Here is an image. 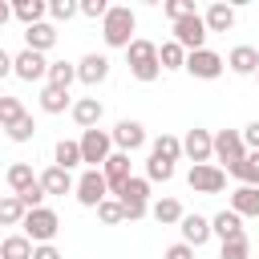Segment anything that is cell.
<instances>
[{
  "label": "cell",
  "instance_id": "obj_1",
  "mask_svg": "<svg viewBox=\"0 0 259 259\" xmlns=\"http://www.w3.org/2000/svg\"><path fill=\"white\" fill-rule=\"evenodd\" d=\"M134 28H138V16H134L130 4H113L105 12V20H101V36H105L109 49H130L134 45Z\"/></svg>",
  "mask_w": 259,
  "mask_h": 259
},
{
  "label": "cell",
  "instance_id": "obj_2",
  "mask_svg": "<svg viewBox=\"0 0 259 259\" xmlns=\"http://www.w3.org/2000/svg\"><path fill=\"white\" fill-rule=\"evenodd\" d=\"M125 57H130V73H134V81H142V85L158 81L162 65H158V45H154V40L134 36V45L125 49Z\"/></svg>",
  "mask_w": 259,
  "mask_h": 259
},
{
  "label": "cell",
  "instance_id": "obj_3",
  "mask_svg": "<svg viewBox=\"0 0 259 259\" xmlns=\"http://www.w3.org/2000/svg\"><path fill=\"white\" fill-rule=\"evenodd\" d=\"M20 227H24L20 235H28V239H32V247H40V243H53V235L61 231V219H57V210L36 206V210H28V214H24V223H20Z\"/></svg>",
  "mask_w": 259,
  "mask_h": 259
},
{
  "label": "cell",
  "instance_id": "obj_4",
  "mask_svg": "<svg viewBox=\"0 0 259 259\" xmlns=\"http://www.w3.org/2000/svg\"><path fill=\"white\" fill-rule=\"evenodd\" d=\"M77 142H81V162L89 170H101L105 158L113 154V134H105V130H85Z\"/></svg>",
  "mask_w": 259,
  "mask_h": 259
},
{
  "label": "cell",
  "instance_id": "obj_5",
  "mask_svg": "<svg viewBox=\"0 0 259 259\" xmlns=\"http://www.w3.org/2000/svg\"><path fill=\"white\" fill-rule=\"evenodd\" d=\"M121 206H125V219L130 223H138V219H146L150 214V178H130L125 186H121Z\"/></svg>",
  "mask_w": 259,
  "mask_h": 259
},
{
  "label": "cell",
  "instance_id": "obj_6",
  "mask_svg": "<svg viewBox=\"0 0 259 259\" xmlns=\"http://www.w3.org/2000/svg\"><path fill=\"white\" fill-rule=\"evenodd\" d=\"M73 194H77V202H81V206L97 210V206L109 198V182H105V174H101V170H85V174L77 178V190H73Z\"/></svg>",
  "mask_w": 259,
  "mask_h": 259
},
{
  "label": "cell",
  "instance_id": "obj_7",
  "mask_svg": "<svg viewBox=\"0 0 259 259\" xmlns=\"http://www.w3.org/2000/svg\"><path fill=\"white\" fill-rule=\"evenodd\" d=\"M214 158L227 166V174L247 158V146H243V134L239 130H219L214 134Z\"/></svg>",
  "mask_w": 259,
  "mask_h": 259
},
{
  "label": "cell",
  "instance_id": "obj_8",
  "mask_svg": "<svg viewBox=\"0 0 259 259\" xmlns=\"http://www.w3.org/2000/svg\"><path fill=\"white\" fill-rule=\"evenodd\" d=\"M174 40H178L186 53H198V49H206V20H202L198 12L182 16V20L174 24Z\"/></svg>",
  "mask_w": 259,
  "mask_h": 259
},
{
  "label": "cell",
  "instance_id": "obj_9",
  "mask_svg": "<svg viewBox=\"0 0 259 259\" xmlns=\"http://www.w3.org/2000/svg\"><path fill=\"white\" fill-rule=\"evenodd\" d=\"M223 69H227V61H223L214 49L186 53V73H190V77H198V81H214V77H223Z\"/></svg>",
  "mask_w": 259,
  "mask_h": 259
},
{
  "label": "cell",
  "instance_id": "obj_10",
  "mask_svg": "<svg viewBox=\"0 0 259 259\" xmlns=\"http://www.w3.org/2000/svg\"><path fill=\"white\" fill-rule=\"evenodd\" d=\"M186 182H190V190H198V194H219V190L227 186V170L214 166V162H202V166H190Z\"/></svg>",
  "mask_w": 259,
  "mask_h": 259
},
{
  "label": "cell",
  "instance_id": "obj_11",
  "mask_svg": "<svg viewBox=\"0 0 259 259\" xmlns=\"http://www.w3.org/2000/svg\"><path fill=\"white\" fill-rule=\"evenodd\" d=\"M182 154L194 162V166H202V162H210L214 158V134L210 130H186V138H182Z\"/></svg>",
  "mask_w": 259,
  "mask_h": 259
},
{
  "label": "cell",
  "instance_id": "obj_12",
  "mask_svg": "<svg viewBox=\"0 0 259 259\" xmlns=\"http://www.w3.org/2000/svg\"><path fill=\"white\" fill-rule=\"evenodd\" d=\"M113 146H117L121 154L142 150V146H146V125H142V121H134V117H121V121L113 125Z\"/></svg>",
  "mask_w": 259,
  "mask_h": 259
},
{
  "label": "cell",
  "instance_id": "obj_13",
  "mask_svg": "<svg viewBox=\"0 0 259 259\" xmlns=\"http://www.w3.org/2000/svg\"><path fill=\"white\" fill-rule=\"evenodd\" d=\"M12 73H16L20 81H40V77H49V61H45V53L24 49V53L12 57Z\"/></svg>",
  "mask_w": 259,
  "mask_h": 259
},
{
  "label": "cell",
  "instance_id": "obj_14",
  "mask_svg": "<svg viewBox=\"0 0 259 259\" xmlns=\"http://www.w3.org/2000/svg\"><path fill=\"white\" fill-rule=\"evenodd\" d=\"M101 174H105V182H109V194L117 198L121 194V186L134 178L130 174V154H121V150H113L109 158H105V166H101Z\"/></svg>",
  "mask_w": 259,
  "mask_h": 259
},
{
  "label": "cell",
  "instance_id": "obj_15",
  "mask_svg": "<svg viewBox=\"0 0 259 259\" xmlns=\"http://www.w3.org/2000/svg\"><path fill=\"white\" fill-rule=\"evenodd\" d=\"M105 77H109V57L105 53H85L77 61V81L81 85H101Z\"/></svg>",
  "mask_w": 259,
  "mask_h": 259
},
{
  "label": "cell",
  "instance_id": "obj_16",
  "mask_svg": "<svg viewBox=\"0 0 259 259\" xmlns=\"http://www.w3.org/2000/svg\"><path fill=\"white\" fill-rule=\"evenodd\" d=\"M227 69L239 73V77H255V73H259V49H251V45H235V49L227 53Z\"/></svg>",
  "mask_w": 259,
  "mask_h": 259
},
{
  "label": "cell",
  "instance_id": "obj_17",
  "mask_svg": "<svg viewBox=\"0 0 259 259\" xmlns=\"http://www.w3.org/2000/svg\"><path fill=\"white\" fill-rule=\"evenodd\" d=\"M178 231H182V243H186V247H202V243L214 235V231H210V219H202V214H182Z\"/></svg>",
  "mask_w": 259,
  "mask_h": 259
},
{
  "label": "cell",
  "instance_id": "obj_18",
  "mask_svg": "<svg viewBox=\"0 0 259 259\" xmlns=\"http://www.w3.org/2000/svg\"><path fill=\"white\" fill-rule=\"evenodd\" d=\"M231 210L239 219H259V186H235L231 190Z\"/></svg>",
  "mask_w": 259,
  "mask_h": 259
},
{
  "label": "cell",
  "instance_id": "obj_19",
  "mask_svg": "<svg viewBox=\"0 0 259 259\" xmlns=\"http://www.w3.org/2000/svg\"><path fill=\"white\" fill-rule=\"evenodd\" d=\"M53 45H57V28H53L49 20H40V24L24 28V49H32V53H49Z\"/></svg>",
  "mask_w": 259,
  "mask_h": 259
},
{
  "label": "cell",
  "instance_id": "obj_20",
  "mask_svg": "<svg viewBox=\"0 0 259 259\" xmlns=\"http://www.w3.org/2000/svg\"><path fill=\"white\" fill-rule=\"evenodd\" d=\"M69 113H73V121H77L81 130H97V121H101V113H105V109H101V101H97V97H81V101H73V109H69Z\"/></svg>",
  "mask_w": 259,
  "mask_h": 259
},
{
  "label": "cell",
  "instance_id": "obj_21",
  "mask_svg": "<svg viewBox=\"0 0 259 259\" xmlns=\"http://www.w3.org/2000/svg\"><path fill=\"white\" fill-rule=\"evenodd\" d=\"M40 186H45V194H69V190H77V178L61 166H49L40 174Z\"/></svg>",
  "mask_w": 259,
  "mask_h": 259
},
{
  "label": "cell",
  "instance_id": "obj_22",
  "mask_svg": "<svg viewBox=\"0 0 259 259\" xmlns=\"http://www.w3.org/2000/svg\"><path fill=\"white\" fill-rule=\"evenodd\" d=\"M210 231H214V239H223V243H227V239L247 235V231H243V219H239L235 210H219V214L210 219Z\"/></svg>",
  "mask_w": 259,
  "mask_h": 259
},
{
  "label": "cell",
  "instance_id": "obj_23",
  "mask_svg": "<svg viewBox=\"0 0 259 259\" xmlns=\"http://www.w3.org/2000/svg\"><path fill=\"white\" fill-rule=\"evenodd\" d=\"M202 20H206V32H231L235 28V8L231 4H210L202 12Z\"/></svg>",
  "mask_w": 259,
  "mask_h": 259
},
{
  "label": "cell",
  "instance_id": "obj_24",
  "mask_svg": "<svg viewBox=\"0 0 259 259\" xmlns=\"http://www.w3.org/2000/svg\"><path fill=\"white\" fill-rule=\"evenodd\" d=\"M36 182H40V174H32V166H28V162H12V166H8V186H12V194H16V198H20L24 190H32Z\"/></svg>",
  "mask_w": 259,
  "mask_h": 259
},
{
  "label": "cell",
  "instance_id": "obj_25",
  "mask_svg": "<svg viewBox=\"0 0 259 259\" xmlns=\"http://www.w3.org/2000/svg\"><path fill=\"white\" fill-rule=\"evenodd\" d=\"M45 12H49V4H45V0H16V4H12V16H16L24 28L40 24V20H45Z\"/></svg>",
  "mask_w": 259,
  "mask_h": 259
},
{
  "label": "cell",
  "instance_id": "obj_26",
  "mask_svg": "<svg viewBox=\"0 0 259 259\" xmlns=\"http://www.w3.org/2000/svg\"><path fill=\"white\" fill-rule=\"evenodd\" d=\"M32 239L28 235H8V239H0V259H32Z\"/></svg>",
  "mask_w": 259,
  "mask_h": 259
},
{
  "label": "cell",
  "instance_id": "obj_27",
  "mask_svg": "<svg viewBox=\"0 0 259 259\" xmlns=\"http://www.w3.org/2000/svg\"><path fill=\"white\" fill-rule=\"evenodd\" d=\"M150 154H154V158H162V162H178V158H182V138L162 134V138H154V142H150Z\"/></svg>",
  "mask_w": 259,
  "mask_h": 259
},
{
  "label": "cell",
  "instance_id": "obj_28",
  "mask_svg": "<svg viewBox=\"0 0 259 259\" xmlns=\"http://www.w3.org/2000/svg\"><path fill=\"white\" fill-rule=\"evenodd\" d=\"M53 166H61V170H73V166H81V142H73V138H61L57 142V150H53Z\"/></svg>",
  "mask_w": 259,
  "mask_h": 259
},
{
  "label": "cell",
  "instance_id": "obj_29",
  "mask_svg": "<svg viewBox=\"0 0 259 259\" xmlns=\"http://www.w3.org/2000/svg\"><path fill=\"white\" fill-rule=\"evenodd\" d=\"M150 214H154L162 227H170V223H182V214H186V210H182V202H178V198H158V202L150 206Z\"/></svg>",
  "mask_w": 259,
  "mask_h": 259
},
{
  "label": "cell",
  "instance_id": "obj_30",
  "mask_svg": "<svg viewBox=\"0 0 259 259\" xmlns=\"http://www.w3.org/2000/svg\"><path fill=\"white\" fill-rule=\"evenodd\" d=\"M24 214H28V210H24V202H20L16 194H4V198H0V227H20Z\"/></svg>",
  "mask_w": 259,
  "mask_h": 259
},
{
  "label": "cell",
  "instance_id": "obj_31",
  "mask_svg": "<svg viewBox=\"0 0 259 259\" xmlns=\"http://www.w3.org/2000/svg\"><path fill=\"white\" fill-rule=\"evenodd\" d=\"M77 81V65H69V61H49V85L53 89H69Z\"/></svg>",
  "mask_w": 259,
  "mask_h": 259
},
{
  "label": "cell",
  "instance_id": "obj_32",
  "mask_svg": "<svg viewBox=\"0 0 259 259\" xmlns=\"http://www.w3.org/2000/svg\"><path fill=\"white\" fill-rule=\"evenodd\" d=\"M40 109H45V113H65V109H73L69 89H53V85H45V93H40Z\"/></svg>",
  "mask_w": 259,
  "mask_h": 259
},
{
  "label": "cell",
  "instance_id": "obj_33",
  "mask_svg": "<svg viewBox=\"0 0 259 259\" xmlns=\"http://www.w3.org/2000/svg\"><path fill=\"white\" fill-rule=\"evenodd\" d=\"M158 65H162V69H186V49H182L178 40H166V45L158 49Z\"/></svg>",
  "mask_w": 259,
  "mask_h": 259
},
{
  "label": "cell",
  "instance_id": "obj_34",
  "mask_svg": "<svg viewBox=\"0 0 259 259\" xmlns=\"http://www.w3.org/2000/svg\"><path fill=\"white\" fill-rule=\"evenodd\" d=\"M231 178H239V186H259V154H247V158L231 170Z\"/></svg>",
  "mask_w": 259,
  "mask_h": 259
},
{
  "label": "cell",
  "instance_id": "obj_35",
  "mask_svg": "<svg viewBox=\"0 0 259 259\" xmlns=\"http://www.w3.org/2000/svg\"><path fill=\"white\" fill-rule=\"evenodd\" d=\"M97 219L105 223V227H117V223H125V206H121V198H105L101 206H97Z\"/></svg>",
  "mask_w": 259,
  "mask_h": 259
},
{
  "label": "cell",
  "instance_id": "obj_36",
  "mask_svg": "<svg viewBox=\"0 0 259 259\" xmlns=\"http://www.w3.org/2000/svg\"><path fill=\"white\" fill-rule=\"evenodd\" d=\"M219 259H251V239H247V235L227 239V243H223V251H219Z\"/></svg>",
  "mask_w": 259,
  "mask_h": 259
},
{
  "label": "cell",
  "instance_id": "obj_37",
  "mask_svg": "<svg viewBox=\"0 0 259 259\" xmlns=\"http://www.w3.org/2000/svg\"><path fill=\"white\" fill-rule=\"evenodd\" d=\"M146 178H150V182H170V178H174V162H162V158L150 154V162H146Z\"/></svg>",
  "mask_w": 259,
  "mask_h": 259
},
{
  "label": "cell",
  "instance_id": "obj_38",
  "mask_svg": "<svg viewBox=\"0 0 259 259\" xmlns=\"http://www.w3.org/2000/svg\"><path fill=\"white\" fill-rule=\"evenodd\" d=\"M4 134H8L12 142H32V134H36V121H32V117L24 113V117H20V121H12V125H8Z\"/></svg>",
  "mask_w": 259,
  "mask_h": 259
},
{
  "label": "cell",
  "instance_id": "obj_39",
  "mask_svg": "<svg viewBox=\"0 0 259 259\" xmlns=\"http://www.w3.org/2000/svg\"><path fill=\"white\" fill-rule=\"evenodd\" d=\"M20 117H24V105H20L16 97H0V125L8 130V125L20 121Z\"/></svg>",
  "mask_w": 259,
  "mask_h": 259
},
{
  "label": "cell",
  "instance_id": "obj_40",
  "mask_svg": "<svg viewBox=\"0 0 259 259\" xmlns=\"http://www.w3.org/2000/svg\"><path fill=\"white\" fill-rule=\"evenodd\" d=\"M77 12H81V0H53L49 4V16L53 20H73Z\"/></svg>",
  "mask_w": 259,
  "mask_h": 259
},
{
  "label": "cell",
  "instance_id": "obj_41",
  "mask_svg": "<svg viewBox=\"0 0 259 259\" xmlns=\"http://www.w3.org/2000/svg\"><path fill=\"white\" fill-rule=\"evenodd\" d=\"M162 12L170 16V24H178L182 16H190V12H194V0H166V4H162Z\"/></svg>",
  "mask_w": 259,
  "mask_h": 259
},
{
  "label": "cell",
  "instance_id": "obj_42",
  "mask_svg": "<svg viewBox=\"0 0 259 259\" xmlns=\"http://www.w3.org/2000/svg\"><path fill=\"white\" fill-rule=\"evenodd\" d=\"M239 134H243V146H247V154H259V117H255V121H247Z\"/></svg>",
  "mask_w": 259,
  "mask_h": 259
},
{
  "label": "cell",
  "instance_id": "obj_43",
  "mask_svg": "<svg viewBox=\"0 0 259 259\" xmlns=\"http://www.w3.org/2000/svg\"><path fill=\"white\" fill-rule=\"evenodd\" d=\"M105 12H109L105 0H81V16H89V20H105Z\"/></svg>",
  "mask_w": 259,
  "mask_h": 259
},
{
  "label": "cell",
  "instance_id": "obj_44",
  "mask_svg": "<svg viewBox=\"0 0 259 259\" xmlns=\"http://www.w3.org/2000/svg\"><path fill=\"white\" fill-rule=\"evenodd\" d=\"M45 198H49V194H45V186H40V182H36L32 190H24V194H20L24 210H36V206H45Z\"/></svg>",
  "mask_w": 259,
  "mask_h": 259
},
{
  "label": "cell",
  "instance_id": "obj_45",
  "mask_svg": "<svg viewBox=\"0 0 259 259\" xmlns=\"http://www.w3.org/2000/svg\"><path fill=\"white\" fill-rule=\"evenodd\" d=\"M162 259H194V247H186V243H174V247H166V255Z\"/></svg>",
  "mask_w": 259,
  "mask_h": 259
},
{
  "label": "cell",
  "instance_id": "obj_46",
  "mask_svg": "<svg viewBox=\"0 0 259 259\" xmlns=\"http://www.w3.org/2000/svg\"><path fill=\"white\" fill-rule=\"evenodd\" d=\"M32 259H61V251H57L53 243H40V247L32 251Z\"/></svg>",
  "mask_w": 259,
  "mask_h": 259
},
{
  "label": "cell",
  "instance_id": "obj_47",
  "mask_svg": "<svg viewBox=\"0 0 259 259\" xmlns=\"http://www.w3.org/2000/svg\"><path fill=\"white\" fill-rule=\"evenodd\" d=\"M8 73H12V57L0 49V77H8Z\"/></svg>",
  "mask_w": 259,
  "mask_h": 259
},
{
  "label": "cell",
  "instance_id": "obj_48",
  "mask_svg": "<svg viewBox=\"0 0 259 259\" xmlns=\"http://www.w3.org/2000/svg\"><path fill=\"white\" fill-rule=\"evenodd\" d=\"M8 20H12V4H4V0H0V28H4Z\"/></svg>",
  "mask_w": 259,
  "mask_h": 259
},
{
  "label": "cell",
  "instance_id": "obj_49",
  "mask_svg": "<svg viewBox=\"0 0 259 259\" xmlns=\"http://www.w3.org/2000/svg\"><path fill=\"white\" fill-rule=\"evenodd\" d=\"M255 81H259V73H255Z\"/></svg>",
  "mask_w": 259,
  "mask_h": 259
},
{
  "label": "cell",
  "instance_id": "obj_50",
  "mask_svg": "<svg viewBox=\"0 0 259 259\" xmlns=\"http://www.w3.org/2000/svg\"><path fill=\"white\" fill-rule=\"evenodd\" d=\"M0 130H4V125H0Z\"/></svg>",
  "mask_w": 259,
  "mask_h": 259
}]
</instances>
